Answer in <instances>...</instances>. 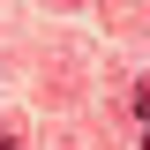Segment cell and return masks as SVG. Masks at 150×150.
I'll return each mask as SVG.
<instances>
[{
	"label": "cell",
	"mask_w": 150,
	"mask_h": 150,
	"mask_svg": "<svg viewBox=\"0 0 150 150\" xmlns=\"http://www.w3.org/2000/svg\"><path fill=\"white\" fill-rule=\"evenodd\" d=\"M135 120L150 128V83H135Z\"/></svg>",
	"instance_id": "obj_1"
},
{
	"label": "cell",
	"mask_w": 150,
	"mask_h": 150,
	"mask_svg": "<svg viewBox=\"0 0 150 150\" xmlns=\"http://www.w3.org/2000/svg\"><path fill=\"white\" fill-rule=\"evenodd\" d=\"M60 8H68V0H60Z\"/></svg>",
	"instance_id": "obj_4"
},
{
	"label": "cell",
	"mask_w": 150,
	"mask_h": 150,
	"mask_svg": "<svg viewBox=\"0 0 150 150\" xmlns=\"http://www.w3.org/2000/svg\"><path fill=\"white\" fill-rule=\"evenodd\" d=\"M0 150H23V143H15V135H0Z\"/></svg>",
	"instance_id": "obj_2"
},
{
	"label": "cell",
	"mask_w": 150,
	"mask_h": 150,
	"mask_svg": "<svg viewBox=\"0 0 150 150\" xmlns=\"http://www.w3.org/2000/svg\"><path fill=\"white\" fill-rule=\"evenodd\" d=\"M143 150H150V128H143Z\"/></svg>",
	"instance_id": "obj_3"
}]
</instances>
